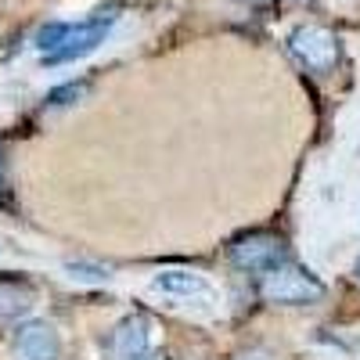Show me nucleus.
<instances>
[{"label": "nucleus", "instance_id": "obj_1", "mask_svg": "<svg viewBox=\"0 0 360 360\" xmlns=\"http://www.w3.org/2000/svg\"><path fill=\"white\" fill-rule=\"evenodd\" d=\"M288 51L307 72L328 76L335 72L342 62V40L335 29H328L321 22H303L288 33Z\"/></svg>", "mask_w": 360, "mask_h": 360}, {"label": "nucleus", "instance_id": "obj_2", "mask_svg": "<svg viewBox=\"0 0 360 360\" xmlns=\"http://www.w3.org/2000/svg\"><path fill=\"white\" fill-rule=\"evenodd\" d=\"M324 281H317L310 270L295 266V263H281L274 270H266L259 281V295L270 307H314L324 299Z\"/></svg>", "mask_w": 360, "mask_h": 360}, {"label": "nucleus", "instance_id": "obj_3", "mask_svg": "<svg viewBox=\"0 0 360 360\" xmlns=\"http://www.w3.org/2000/svg\"><path fill=\"white\" fill-rule=\"evenodd\" d=\"M112 25H115V8H101V11H94L90 18H83V22H76V25L69 22L62 44H58L54 51H47V54H44V62H47V65L76 62V58L90 54L98 44H105V37H108V29H112Z\"/></svg>", "mask_w": 360, "mask_h": 360}, {"label": "nucleus", "instance_id": "obj_4", "mask_svg": "<svg viewBox=\"0 0 360 360\" xmlns=\"http://www.w3.org/2000/svg\"><path fill=\"white\" fill-rule=\"evenodd\" d=\"M231 263L245 274H266L281 263H288V249H285V238L274 231H249L242 238L231 242Z\"/></svg>", "mask_w": 360, "mask_h": 360}, {"label": "nucleus", "instance_id": "obj_5", "mask_svg": "<svg viewBox=\"0 0 360 360\" xmlns=\"http://www.w3.org/2000/svg\"><path fill=\"white\" fill-rule=\"evenodd\" d=\"M15 360H58L62 356V335L51 321H22L11 335Z\"/></svg>", "mask_w": 360, "mask_h": 360}, {"label": "nucleus", "instance_id": "obj_6", "mask_svg": "<svg viewBox=\"0 0 360 360\" xmlns=\"http://www.w3.org/2000/svg\"><path fill=\"white\" fill-rule=\"evenodd\" d=\"M105 346H108L112 360H144L148 353H152V321H148L144 314L123 317L112 328Z\"/></svg>", "mask_w": 360, "mask_h": 360}, {"label": "nucleus", "instance_id": "obj_7", "mask_svg": "<svg viewBox=\"0 0 360 360\" xmlns=\"http://www.w3.org/2000/svg\"><path fill=\"white\" fill-rule=\"evenodd\" d=\"M152 288L155 292H166V295H209V281L202 274H191V270H162V274L152 278Z\"/></svg>", "mask_w": 360, "mask_h": 360}, {"label": "nucleus", "instance_id": "obj_8", "mask_svg": "<svg viewBox=\"0 0 360 360\" xmlns=\"http://www.w3.org/2000/svg\"><path fill=\"white\" fill-rule=\"evenodd\" d=\"M29 307H33V292L11 281H0V321H15L29 314Z\"/></svg>", "mask_w": 360, "mask_h": 360}, {"label": "nucleus", "instance_id": "obj_9", "mask_svg": "<svg viewBox=\"0 0 360 360\" xmlns=\"http://www.w3.org/2000/svg\"><path fill=\"white\" fill-rule=\"evenodd\" d=\"M83 94H86V83H65V86L51 90V94H47V105H51V108H62V105L79 101Z\"/></svg>", "mask_w": 360, "mask_h": 360}, {"label": "nucleus", "instance_id": "obj_10", "mask_svg": "<svg viewBox=\"0 0 360 360\" xmlns=\"http://www.w3.org/2000/svg\"><path fill=\"white\" fill-rule=\"evenodd\" d=\"M65 25H69V22H47L40 33H37V47H40L44 54L54 51L58 44H62V37H65Z\"/></svg>", "mask_w": 360, "mask_h": 360}, {"label": "nucleus", "instance_id": "obj_11", "mask_svg": "<svg viewBox=\"0 0 360 360\" xmlns=\"http://www.w3.org/2000/svg\"><path fill=\"white\" fill-rule=\"evenodd\" d=\"M65 270H69L72 278H86V281H105V278H108L101 266H83V263H69Z\"/></svg>", "mask_w": 360, "mask_h": 360}, {"label": "nucleus", "instance_id": "obj_12", "mask_svg": "<svg viewBox=\"0 0 360 360\" xmlns=\"http://www.w3.org/2000/svg\"><path fill=\"white\" fill-rule=\"evenodd\" d=\"M234 360H274V353L270 349H263V346H252V349H242Z\"/></svg>", "mask_w": 360, "mask_h": 360}, {"label": "nucleus", "instance_id": "obj_13", "mask_svg": "<svg viewBox=\"0 0 360 360\" xmlns=\"http://www.w3.org/2000/svg\"><path fill=\"white\" fill-rule=\"evenodd\" d=\"M8 198V176H4V155H0V202Z\"/></svg>", "mask_w": 360, "mask_h": 360}, {"label": "nucleus", "instance_id": "obj_14", "mask_svg": "<svg viewBox=\"0 0 360 360\" xmlns=\"http://www.w3.org/2000/svg\"><path fill=\"white\" fill-rule=\"evenodd\" d=\"M242 4H249V8H263V4H270V0H242Z\"/></svg>", "mask_w": 360, "mask_h": 360}, {"label": "nucleus", "instance_id": "obj_15", "mask_svg": "<svg viewBox=\"0 0 360 360\" xmlns=\"http://www.w3.org/2000/svg\"><path fill=\"white\" fill-rule=\"evenodd\" d=\"M144 360H166V356H162V353H155V349H152V353H148V356H144Z\"/></svg>", "mask_w": 360, "mask_h": 360}, {"label": "nucleus", "instance_id": "obj_16", "mask_svg": "<svg viewBox=\"0 0 360 360\" xmlns=\"http://www.w3.org/2000/svg\"><path fill=\"white\" fill-rule=\"evenodd\" d=\"M353 270H356V278H360V259H356V266H353Z\"/></svg>", "mask_w": 360, "mask_h": 360}, {"label": "nucleus", "instance_id": "obj_17", "mask_svg": "<svg viewBox=\"0 0 360 360\" xmlns=\"http://www.w3.org/2000/svg\"><path fill=\"white\" fill-rule=\"evenodd\" d=\"M295 4H310V0H295Z\"/></svg>", "mask_w": 360, "mask_h": 360}]
</instances>
